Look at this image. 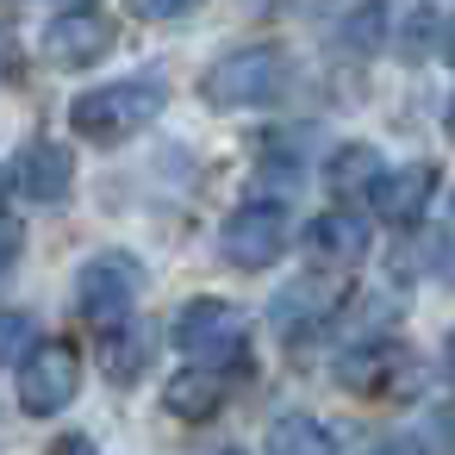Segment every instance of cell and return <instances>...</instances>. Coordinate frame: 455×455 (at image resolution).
Instances as JSON below:
<instances>
[{
	"label": "cell",
	"mask_w": 455,
	"mask_h": 455,
	"mask_svg": "<svg viewBox=\"0 0 455 455\" xmlns=\"http://www.w3.org/2000/svg\"><path fill=\"white\" fill-rule=\"evenodd\" d=\"M163 100H169V88H163L156 76H125V82L88 88V94L69 107V125H76V138H88V144H125V138H138L150 119H163Z\"/></svg>",
	"instance_id": "obj_1"
},
{
	"label": "cell",
	"mask_w": 455,
	"mask_h": 455,
	"mask_svg": "<svg viewBox=\"0 0 455 455\" xmlns=\"http://www.w3.org/2000/svg\"><path fill=\"white\" fill-rule=\"evenodd\" d=\"M281 88H287V57H281L275 44H243V51L219 57V63L200 76L206 107H225V113L262 107V100H275Z\"/></svg>",
	"instance_id": "obj_2"
},
{
	"label": "cell",
	"mask_w": 455,
	"mask_h": 455,
	"mask_svg": "<svg viewBox=\"0 0 455 455\" xmlns=\"http://www.w3.org/2000/svg\"><path fill=\"white\" fill-rule=\"evenodd\" d=\"M287 243H293V219H287V206H275V200H250V206H237L225 225H219V256L231 262V268H275L281 256H287Z\"/></svg>",
	"instance_id": "obj_3"
},
{
	"label": "cell",
	"mask_w": 455,
	"mask_h": 455,
	"mask_svg": "<svg viewBox=\"0 0 455 455\" xmlns=\"http://www.w3.org/2000/svg\"><path fill=\"white\" fill-rule=\"evenodd\" d=\"M138 287H144L138 256H125V250L94 256V262H82V275H76V312H82L94 331H125V318H132V306H138Z\"/></svg>",
	"instance_id": "obj_4"
},
{
	"label": "cell",
	"mask_w": 455,
	"mask_h": 455,
	"mask_svg": "<svg viewBox=\"0 0 455 455\" xmlns=\"http://www.w3.org/2000/svg\"><path fill=\"white\" fill-rule=\"evenodd\" d=\"M13 368H20V411H26V418H57V411L82 393V355H76V343H63V337L32 343Z\"/></svg>",
	"instance_id": "obj_5"
},
{
	"label": "cell",
	"mask_w": 455,
	"mask_h": 455,
	"mask_svg": "<svg viewBox=\"0 0 455 455\" xmlns=\"http://www.w3.org/2000/svg\"><path fill=\"white\" fill-rule=\"evenodd\" d=\"M343 293H349V275H343V268H324V262H318V268L293 275V281L275 293V306H268L275 337H306V331H324V324L337 318Z\"/></svg>",
	"instance_id": "obj_6"
},
{
	"label": "cell",
	"mask_w": 455,
	"mask_h": 455,
	"mask_svg": "<svg viewBox=\"0 0 455 455\" xmlns=\"http://www.w3.org/2000/svg\"><path fill=\"white\" fill-rule=\"evenodd\" d=\"M169 343L194 362H243V312L231 299H188L169 324Z\"/></svg>",
	"instance_id": "obj_7"
},
{
	"label": "cell",
	"mask_w": 455,
	"mask_h": 455,
	"mask_svg": "<svg viewBox=\"0 0 455 455\" xmlns=\"http://www.w3.org/2000/svg\"><path fill=\"white\" fill-rule=\"evenodd\" d=\"M113 51V20L94 13V7H63L51 26H44V57L57 69H88Z\"/></svg>",
	"instance_id": "obj_8"
},
{
	"label": "cell",
	"mask_w": 455,
	"mask_h": 455,
	"mask_svg": "<svg viewBox=\"0 0 455 455\" xmlns=\"http://www.w3.org/2000/svg\"><path fill=\"white\" fill-rule=\"evenodd\" d=\"M430 194H436V169H430V163H411V169H393V175L380 169L374 188H368V206H374V219L411 231V225H424Z\"/></svg>",
	"instance_id": "obj_9"
},
{
	"label": "cell",
	"mask_w": 455,
	"mask_h": 455,
	"mask_svg": "<svg viewBox=\"0 0 455 455\" xmlns=\"http://www.w3.org/2000/svg\"><path fill=\"white\" fill-rule=\"evenodd\" d=\"M411 380V349L405 343H362L337 355V387L343 393H393Z\"/></svg>",
	"instance_id": "obj_10"
},
{
	"label": "cell",
	"mask_w": 455,
	"mask_h": 455,
	"mask_svg": "<svg viewBox=\"0 0 455 455\" xmlns=\"http://www.w3.org/2000/svg\"><path fill=\"white\" fill-rule=\"evenodd\" d=\"M225 399H231V368L225 362H194V368L169 374V387H163V405L181 424H206Z\"/></svg>",
	"instance_id": "obj_11"
},
{
	"label": "cell",
	"mask_w": 455,
	"mask_h": 455,
	"mask_svg": "<svg viewBox=\"0 0 455 455\" xmlns=\"http://www.w3.org/2000/svg\"><path fill=\"white\" fill-rule=\"evenodd\" d=\"M306 250H312L324 268H355V262L368 256V219H362V212H349V206H331V212H318V219H312Z\"/></svg>",
	"instance_id": "obj_12"
},
{
	"label": "cell",
	"mask_w": 455,
	"mask_h": 455,
	"mask_svg": "<svg viewBox=\"0 0 455 455\" xmlns=\"http://www.w3.org/2000/svg\"><path fill=\"white\" fill-rule=\"evenodd\" d=\"M13 181H20V194L26 200H63L69 194V181H76V156L63 150V144H51V138H38V144H26L20 150V163H13Z\"/></svg>",
	"instance_id": "obj_13"
},
{
	"label": "cell",
	"mask_w": 455,
	"mask_h": 455,
	"mask_svg": "<svg viewBox=\"0 0 455 455\" xmlns=\"http://www.w3.org/2000/svg\"><path fill=\"white\" fill-rule=\"evenodd\" d=\"M268 455H337V436H331L318 418L287 411V418H275V430H268Z\"/></svg>",
	"instance_id": "obj_14"
},
{
	"label": "cell",
	"mask_w": 455,
	"mask_h": 455,
	"mask_svg": "<svg viewBox=\"0 0 455 455\" xmlns=\"http://www.w3.org/2000/svg\"><path fill=\"white\" fill-rule=\"evenodd\" d=\"M374 175H380V156H374L368 144H349V150H337V156H331V169H324V181H331V194H337V200H349V194H368V188H374Z\"/></svg>",
	"instance_id": "obj_15"
},
{
	"label": "cell",
	"mask_w": 455,
	"mask_h": 455,
	"mask_svg": "<svg viewBox=\"0 0 455 455\" xmlns=\"http://www.w3.org/2000/svg\"><path fill=\"white\" fill-rule=\"evenodd\" d=\"M32 343H38V337H32V318H26V312H0V368H13Z\"/></svg>",
	"instance_id": "obj_16"
},
{
	"label": "cell",
	"mask_w": 455,
	"mask_h": 455,
	"mask_svg": "<svg viewBox=\"0 0 455 455\" xmlns=\"http://www.w3.org/2000/svg\"><path fill=\"white\" fill-rule=\"evenodd\" d=\"M138 7V20H188L200 0H132Z\"/></svg>",
	"instance_id": "obj_17"
},
{
	"label": "cell",
	"mask_w": 455,
	"mask_h": 455,
	"mask_svg": "<svg viewBox=\"0 0 455 455\" xmlns=\"http://www.w3.org/2000/svg\"><path fill=\"white\" fill-rule=\"evenodd\" d=\"M20 243H26V237H20V219H13V212H0V275L20 262Z\"/></svg>",
	"instance_id": "obj_18"
},
{
	"label": "cell",
	"mask_w": 455,
	"mask_h": 455,
	"mask_svg": "<svg viewBox=\"0 0 455 455\" xmlns=\"http://www.w3.org/2000/svg\"><path fill=\"white\" fill-rule=\"evenodd\" d=\"M374 455H424V443H418V436H393V443H380Z\"/></svg>",
	"instance_id": "obj_19"
},
{
	"label": "cell",
	"mask_w": 455,
	"mask_h": 455,
	"mask_svg": "<svg viewBox=\"0 0 455 455\" xmlns=\"http://www.w3.org/2000/svg\"><path fill=\"white\" fill-rule=\"evenodd\" d=\"M51 455H100V449H94V443H88V436H63V443H57V449H51Z\"/></svg>",
	"instance_id": "obj_20"
},
{
	"label": "cell",
	"mask_w": 455,
	"mask_h": 455,
	"mask_svg": "<svg viewBox=\"0 0 455 455\" xmlns=\"http://www.w3.org/2000/svg\"><path fill=\"white\" fill-rule=\"evenodd\" d=\"M57 7H88V0H57Z\"/></svg>",
	"instance_id": "obj_21"
},
{
	"label": "cell",
	"mask_w": 455,
	"mask_h": 455,
	"mask_svg": "<svg viewBox=\"0 0 455 455\" xmlns=\"http://www.w3.org/2000/svg\"><path fill=\"white\" fill-rule=\"evenodd\" d=\"M225 455H243V449H225Z\"/></svg>",
	"instance_id": "obj_22"
}]
</instances>
